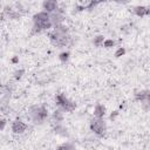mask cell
I'll return each mask as SVG.
<instances>
[{"instance_id": "obj_3", "label": "cell", "mask_w": 150, "mask_h": 150, "mask_svg": "<svg viewBox=\"0 0 150 150\" xmlns=\"http://www.w3.org/2000/svg\"><path fill=\"white\" fill-rule=\"evenodd\" d=\"M90 129L98 136H103L105 130H107V125L104 123V121L100 117L95 118L94 121H91V124H90Z\"/></svg>"}, {"instance_id": "obj_17", "label": "cell", "mask_w": 150, "mask_h": 150, "mask_svg": "<svg viewBox=\"0 0 150 150\" xmlns=\"http://www.w3.org/2000/svg\"><path fill=\"white\" fill-rule=\"evenodd\" d=\"M22 74H23V70H22V69L19 70V71H16V73H15V79H20V77L22 76Z\"/></svg>"}, {"instance_id": "obj_10", "label": "cell", "mask_w": 150, "mask_h": 150, "mask_svg": "<svg viewBox=\"0 0 150 150\" xmlns=\"http://www.w3.org/2000/svg\"><path fill=\"white\" fill-rule=\"evenodd\" d=\"M145 11H146V7H144V6H135V7L132 8V12H134L136 15H138V16L145 15Z\"/></svg>"}, {"instance_id": "obj_14", "label": "cell", "mask_w": 150, "mask_h": 150, "mask_svg": "<svg viewBox=\"0 0 150 150\" xmlns=\"http://www.w3.org/2000/svg\"><path fill=\"white\" fill-rule=\"evenodd\" d=\"M114 45H115V41H112V40H104V42H103V47H105V48H110Z\"/></svg>"}, {"instance_id": "obj_4", "label": "cell", "mask_w": 150, "mask_h": 150, "mask_svg": "<svg viewBox=\"0 0 150 150\" xmlns=\"http://www.w3.org/2000/svg\"><path fill=\"white\" fill-rule=\"evenodd\" d=\"M27 129V124H25L23 122L21 121H14L13 124H12V130L14 134H22L25 130Z\"/></svg>"}, {"instance_id": "obj_15", "label": "cell", "mask_w": 150, "mask_h": 150, "mask_svg": "<svg viewBox=\"0 0 150 150\" xmlns=\"http://www.w3.org/2000/svg\"><path fill=\"white\" fill-rule=\"evenodd\" d=\"M68 57H69V53H68V52H66V53H61V54H60V60H61L62 62H66V61L68 60Z\"/></svg>"}, {"instance_id": "obj_20", "label": "cell", "mask_w": 150, "mask_h": 150, "mask_svg": "<svg viewBox=\"0 0 150 150\" xmlns=\"http://www.w3.org/2000/svg\"><path fill=\"white\" fill-rule=\"evenodd\" d=\"M145 14H148V15L150 14V6H148V7H146V11H145Z\"/></svg>"}, {"instance_id": "obj_13", "label": "cell", "mask_w": 150, "mask_h": 150, "mask_svg": "<svg viewBox=\"0 0 150 150\" xmlns=\"http://www.w3.org/2000/svg\"><path fill=\"white\" fill-rule=\"evenodd\" d=\"M103 38H104V36H102V35H100V36L95 38V40H94V45H95L96 47L103 46V42H104V39H103Z\"/></svg>"}, {"instance_id": "obj_6", "label": "cell", "mask_w": 150, "mask_h": 150, "mask_svg": "<svg viewBox=\"0 0 150 150\" xmlns=\"http://www.w3.org/2000/svg\"><path fill=\"white\" fill-rule=\"evenodd\" d=\"M56 7H57L56 0H45L43 2V8L46 9V12H54Z\"/></svg>"}, {"instance_id": "obj_5", "label": "cell", "mask_w": 150, "mask_h": 150, "mask_svg": "<svg viewBox=\"0 0 150 150\" xmlns=\"http://www.w3.org/2000/svg\"><path fill=\"white\" fill-rule=\"evenodd\" d=\"M135 98L137 101H141V102H144V103L150 104V91H148V90L138 91V93H136Z\"/></svg>"}, {"instance_id": "obj_19", "label": "cell", "mask_w": 150, "mask_h": 150, "mask_svg": "<svg viewBox=\"0 0 150 150\" xmlns=\"http://www.w3.org/2000/svg\"><path fill=\"white\" fill-rule=\"evenodd\" d=\"M115 1H117V2H121V4H127V2H129L130 0H115Z\"/></svg>"}, {"instance_id": "obj_1", "label": "cell", "mask_w": 150, "mask_h": 150, "mask_svg": "<svg viewBox=\"0 0 150 150\" xmlns=\"http://www.w3.org/2000/svg\"><path fill=\"white\" fill-rule=\"evenodd\" d=\"M29 115H30L32 120H33L35 123H42V121H43L45 118H47L48 111H47V109H46L43 105H42V107L34 105V107L30 108Z\"/></svg>"}, {"instance_id": "obj_12", "label": "cell", "mask_w": 150, "mask_h": 150, "mask_svg": "<svg viewBox=\"0 0 150 150\" xmlns=\"http://www.w3.org/2000/svg\"><path fill=\"white\" fill-rule=\"evenodd\" d=\"M55 132L59 134V135H62V136H68L67 130H66L63 127H61V125H56V127H55Z\"/></svg>"}, {"instance_id": "obj_2", "label": "cell", "mask_w": 150, "mask_h": 150, "mask_svg": "<svg viewBox=\"0 0 150 150\" xmlns=\"http://www.w3.org/2000/svg\"><path fill=\"white\" fill-rule=\"evenodd\" d=\"M55 102H56V104L59 105V107H61L63 110H66V111H73L75 108H76V104L74 103V102H71L70 100H68L64 95H62V94H59L57 96H56V98H55Z\"/></svg>"}, {"instance_id": "obj_11", "label": "cell", "mask_w": 150, "mask_h": 150, "mask_svg": "<svg viewBox=\"0 0 150 150\" xmlns=\"http://www.w3.org/2000/svg\"><path fill=\"white\" fill-rule=\"evenodd\" d=\"M53 118H54V121H55L56 123H60V122L63 120V115H62V112H61L60 110H56V111H54Z\"/></svg>"}, {"instance_id": "obj_9", "label": "cell", "mask_w": 150, "mask_h": 150, "mask_svg": "<svg viewBox=\"0 0 150 150\" xmlns=\"http://www.w3.org/2000/svg\"><path fill=\"white\" fill-rule=\"evenodd\" d=\"M104 114H105V108H104L103 105H101V104H97V105L95 107V109H94V115H95L96 117L102 118V117L104 116Z\"/></svg>"}, {"instance_id": "obj_21", "label": "cell", "mask_w": 150, "mask_h": 150, "mask_svg": "<svg viewBox=\"0 0 150 150\" xmlns=\"http://www.w3.org/2000/svg\"><path fill=\"white\" fill-rule=\"evenodd\" d=\"M5 123H6V122H5V120H2V121H1V130H2V129H4V127H5Z\"/></svg>"}, {"instance_id": "obj_16", "label": "cell", "mask_w": 150, "mask_h": 150, "mask_svg": "<svg viewBox=\"0 0 150 150\" xmlns=\"http://www.w3.org/2000/svg\"><path fill=\"white\" fill-rule=\"evenodd\" d=\"M124 53H125V49H124V48H118L117 52L115 53V56H116V57H120V56L123 55Z\"/></svg>"}, {"instance_id": "obj_18", "label": "cell", "mask_w": 150, "mask_h": 150, "mask_svg": "<svg viewBox=\"0 0 150 150\" xmlns=\"http://www.w3.org/2000/svg\"><path fill=\"white\" fill-rule=\"evenodd\" d=\"M62 148H66V149H73L74 146H73V145H70V144H63V145H61V146H60V149H62Z\"/></svg>"}, {"instance_id": "obj_8", "label": "cell", "mask_w": 150, "mask_h": 150, "mask_svg": "<svg viewBox=\"0 0 150 150\" xmlns=\"http://www.w3.org/2000/svg\"><path fill=\"white\" fill-rule=\"evenodd\" d=\"M63 20H64V18H63V15L61 14V11H60V12H56V13H53V14L50 15V21H52V23H53L54 26L60 25Z\"/></svg>"}, {"instance_id": "obj_7", "label": "cell", "mask_w": 150, "mask_h": 150, "mask_svg": "<svg viewBox=\"0 0 150 150\" xmlns=\"http://www.w3.org/2000/svg\"><path fill=\"white\" fill-rule=\"evenodd\" d=\"M46 20H50V15L48 14V12H40L33 16V22L46 21Z\"/></svg>"}]
</instances>
